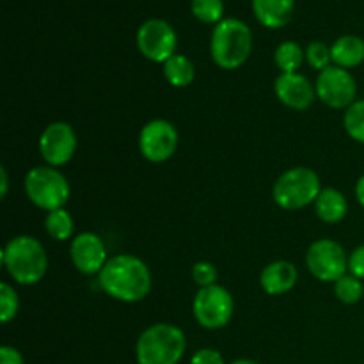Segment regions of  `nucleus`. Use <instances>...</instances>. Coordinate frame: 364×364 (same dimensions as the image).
<instances>
[{
	"label": "nucleus",
	"instance_id": "3",
	"mask_svg": "<svg viewBox=\"0 0 364 364\" xmlns=\"http://www.w3.org/2000/svg\"><path fill=\"white\" fill-rule=\"evenodd\" d=\"M187 350V338L178 326L155 323L142 331L135 345L139 364H178Z\"/></svg>",
	"mask_w": 364,
	"mask_h": 364
},
{
	"label": "nucleus",
	"instance_id": "18",
	"mask_svg": "<svg viewBox=\"0 0 364 364\" xmlns=\"http://www.w3.org/2000/svg\"><path fill=\"white\" fill-rule=\"evenodd\" d=\"M331 57L334 66L345 70L359 66L364 63V41L359 36H341L331 46Z\"/></svg>",
	"mask_w": 364,
	"mask_h": 364
},
{
	"label": "nucleus",
	"instance_id": "20",
	"mask_svg": "<svg viewBox=\"0 0 364 364\" xmlns=\"http://www.w3.org/2000/svg\"><path fill=\"white\" fill-rule=\"evenodd\" d=\"M304 59L306 52L295 41L281 43L276 48V53H274V60H276V66L279 68L281 73H297Z\"/></svg>",
	"mask_w": 364,
	"mask_h": 364
},
{
	"label": "nucleus",
	"instance_id": "9",
	"mask_svg": "<svg viewBox=\"0 0 364 364\" xmlns=\"http://www.w3.org/2000/svg\"><path fill=\"white\" fill-rule=\"evenodd\" d=\"M316 98L331 109H348L358 96L354 75L340 66H329L316 77Z\"/></svg>",
	"mask_w": 364,
	"mask_h": 364
},
{
	"label": "nucleus",
	"instance_id": "2",
	"mask_svg": "<svg viewBox=\"0 0 364 364\" xmlns=\"http://www.w3.org/2000/svg\"><path fill=\"white\" fill-rule=\"evenodd\" d=\"M2 263L9 276L23 287L38 284L48 269L45 247L41 242L28 235L14 237L4 245Z\"/></svg>",
	"mask_w": 364,
	"mask_h": 364
},
{
	"label": "nucleus",
	"instance_id": "14",
	"mask_svg": "<svg viewBox=\"0 0 364 364\" xmlns=\"http://www.w3.org/2000/svg\"><path fill=\"white\" fill-rule=\"evenodd\" d=\"M277 100L288 109L308 110L316 98L315 85L308 77L297 73H281L274 84Z\"/></svg>",
	"mask_w": 364,
	"mask_h": 364
},
{
	"label": "nucleus",
	"instance_id": "25",
	"mask_svg": "<svg viewBox=\"0 0 364 364\" xmlns=\"http://www.w3.org/2000/svg\"><path fill=\"white\" fill-rule=\"evenodd\" d=\"M18 308H20V301H18L16 290L7 283L0 284V320L2 323H9L18 315Z\"/></svg>",
	"mask_w": 364,
	"mask_h": 364
},
{
	"label": "nucleus",
	"instance_id": "4",
	"mask_svg": "<svg viewBox=\"0 0 364 364\" xmlns=\"http://www.w3.org/2000/svg\"><path fill=\"white\" fill-rule=\"evenodd\" d=\"M252 50L251 28L237 18H224L213 27L210 53L223 70H238Z\"/></svg>",
	"mask_w": 364,
	"mask_h": 364
},
{
	"label": "nucleus",
	"instance_id": "27",
	"mask_svg": "<svg viewBox=\"0 0 364 364\" xmlns=\"http://www.w3.org/2000/svg\"><path fill=\"white\" fill-rule=\"evenodd\" d=\"M192 279L199 288L212 287L217 284V269L210 262H198L192 267Z\"/></svg>",
	"mask_w": 364,
	"mask_h": 364
},
{
	"label": "nucleus",
	"instance_id": "29",
	"mask_svg": "<svg viewBox=\"0 0 364 364\" xmlns=\"http://www.w3.org/2000/svg\"><path fill=\"white\" fill-rule=\"evenodd\" d=\"M191 364H226L224 363L223 354L213 348H201L192 355Z\"/></svg>",
	"mask_w": 364,
	"mask_h": 364
},
{
	"label": "nucleus",
	"instance_id": "26",
	"mask_svg": "<svg viewBox=\"0 0 364 364\" xmlns=\"http://www.w3.org/2000/svg\"><path fill=\"white\" fill-rule=\"evenodd\" d=\"M306 60L315 70H326V68H329L331 60H333V57H331V46H327L322 41L309 43L308 48H306Z\"/></svg>",
	"mask_w": 364,
	"mask_h": 364
},
{
	"label": "nucleus",
	"instance_id": "30",
	"mask_svg": "<svg viewBox=\"0 0 364 364\" xmlns=\"http://www.w3.org/2000/svg\"><path fill=\"white\" fill-rule=\"evenodd\" d=\"M0 364H23V358L14 347L4 345L0 348Z\"/></svg>",
	"mask_w": 364,
	"mask_h": 364
},
{
	"label": "nucleus",
	"instance_id": "1",
	"mask_svg": "<svg viewBox=\"0 0 364 364\" xmlns=\"http://www.w3.org/2000/svg\"><path fill=\"white\" fill-rule=\"evenodd\" d=\"M98 283L114 301L134 304L151 291V272L137 256L117 255L105 263L98 274Z\"/></svg>",
	"mask_w": 364,
	"mask_h": 364
},
{
	"label": "nucleus",
	"instance_id": "32",
	"mask_svg": "<svg viewBox=\"0 0 364 364\" xmlns=\"http://www.w3.org/2000/svg\"><path fill=\"white\" fill-rule=\"evenodd\" d=\"M0 176H2V192H0V194H2V198H6L7 196V188H9V180H7V169L6 167H0Z\"/></svg>",
	"mask_w": 364,
	"mask_h": 364
},
{
	"label": "nucleus",
	"instance_id": "13",
	"mask_svg": "<svg viewBox=\"0 0 364 364\" xmlns=\"http://www.w3.org/2000/svg\"><path fill=\"white\" fill-rule=\"evenodd\" d=\"M70 256L75 269L80 274H85V276L100 274L103 267H105V263L109 262L105 244H103V240L98 235L91 233V231L77 235L71 240Z\"/></svg>",
	"mask_w": 364,
	"mask_h": 364
},
{
	"label": "nucleus",
	"instance_id": "5",
	"mask_svg": "<svg viewBox=\"0 0 364 364\" xmlns=\"http://www.w3.org/2000/svg\"><path fill=\"white\" fill-rule=\"evenodd\" d=\"M322 192L318 174L309 167H294L277 178L272 188V198L279 208L294 212L315 205Z\"/></svg>",
	"mask_w": 364,
	"mask_h": 364
},
{
	"label": "nucleus",
	"instance_id": "7",
	"mask_svg": "<svg viewBox=\"0 0 364 364\" xmlns=\"http://www.w3.org/2000/svg\"><path fill=\"white\" fill-rule=\"evenodd\" d=\"M235 311V302L230 291L220 284L199 288L192 302L196 322L208 331L223 329L230 323Z\"/></svg>",
	"mask_w": 364,
	"mask_h": 364
},
{
	"label": "nucleus",
	"instance_id": "24",
	"mask_svg": "<svg viewBox=\"0 0 364 364\" xmlns=\"http://www.w3.org/2000/svg\"><path fill=\"white\" fill-rule=\"evenodd\" d=\"M192 14L203 23L217 25L224 20V2L223 0H192Z\"/></svg>",
	"mask_w": 364,
	"mask_h": 364
},
{
	"label": "nucleus",
	"instance_id": "28",
	"mask_svg": "<svg viewBox=\"0 0 364 364\" xmlns=\"http://www.w3.org/2000/svg\"><path fill=\"white\" fill-rule=\"evenodd\" d=\"M348 272L359 279H364V244L355 247L348 256Z\"/></svg>",
	"mask_w": 364,
	"mask_h": 364
},
{
	"label": "nucleus",
	"instance_id": "10",
	"mask_svg": "<svg viewBox=\"0 0 364 364\" xmlns=\"http://www.w3.org/2000/svg\"><path fill=\"white\" fill-rule=\"evenodd\" d=\"M137 48L142 55L151 63H166L176 55L178 38L171 23L160 18H151L144 21L137 31Z\"/></svg>",
	"mask_w": 364,
	"mask_h": 364
},
{
	"label": "nucleus",
	"instance_id": "21",
	"mask_svg": "<svg viewBox=\"0 0 364 364\" xmlns=\"http://www.w3.org/2000/svg\"><path fill=\"white\" fill-rule=\"evenodd\" d=\"M45 230L53 240L57 242L70 240L75 230L73 217H71V213L64 208L48 212L45 217Z\"/></svg>",
	"mask_w": 364,
	"mask_h": 364
},
{
	"label": "nucleus",
	"instance_id": "17",
	"mask_svg": "<svg viewBox=\"0 0 364 364\" xmlns=\"http://www.w3.org/2000/svg\"><path fill=\"white\" fill-rule=\"evenodd\" d=\"M315 212L322 223L336 224L345 219L348 212L347 198L336 188H322L315 201Z\"/></svg>",
	"mask_w": 364,
	"mask_h": 364
},
{
	"label": "nucleus",
	"instance_id": "33",
	"mask_svg": "<svg viewBox=\"0 0 364 364\" xmlns=\"http://www.w3.org/2000/svg\"><path fill=\"white\" fill-rule=\"evenodd\" d=\"M231 364H258V363L251 361V359H237V361H233Z\"/></svg>",
	"mask_w": 364,
	"mask_h": 364
},
{
	"label": "nucleus",
	"instance_id": "31",
	"mask_svg": "<svg viewBox=\"0 0 364 364\" xmlns=\"http://www.w3.org/2000/svg\"><path fill=\"white\" fill-rule=\"evenodd\" d=\"M355 198H358L359 205L364 208V174L359 178L358 183H355Z\"/></svg>",
	"mask_w": 364,
	"mask_h": 364
},
{
	"label": "nucleus",
	"instance_id": "6",
	"mask_svg": "<svg viewBox=\"0 0 364 364\" xmlns=\"http://www.w3.org/2000/svg\"><path fill=\"white\" fill-rule=\"evenodd\" d=\"M27 198L45 212L64 208L71 194L66 176L57 167L38 166L25 176Z\"/></svg>",
	"mask_w": 364,
	"mask_h": 364
},
{
	"label": "nucleus",
	"instance_id": "11",
	"mask_svg": "<svg viewBox=\"0 0 364 364\" xmlns=\"http://www.w3.org/2000/svg\"><path fill=\"white\" fill-rule=\"evenodd\" d=\"M178 148V132L166 119H153L144 124L139 135V149L148 162L162 164L174 155Z\"/></svg>",
	"mask_w": 364,
	"mask_h": 364
},
{
	"label": "nucleus",
	"instance_id": "19",
	"mask_svg": "<svg viewBox=\"0 0 364 364\" xmlns=\"http://www.w3.org/2000/svg\"><path fill=\"white\" fill-rule=\"evenodd\" d=\"M164 77L173 87H188L196 78V68L185 55H173L164 63Z\"/></svg>",
	"mask_w": 364,
	"mask_h": 364
},
{
	"label": "nucleus",
	"instance_id": "16",
	"mask_svg": "<svg viewBox=\"0 0 364 364\" xmlns=\"http://www.w3.org/2000/svg\"><path fill=\"white\" fill-rule=\"evenodd\" d=\"M295 0H252L255 16L263 27L281 28L291 20Z\"/></svg>",
	"mask_w": 364,
	"mask_h": 364
},
{
	"label": "nucleus",
	"instance_id": "22",
	"mask_svg": "<svg viewBox=\"0 0 364 364\" xmlns=\"http://www.w3.org/2000/svg\"><path fill=\"white\" fill-rule=\"evenodd\" d=\"M364 287L363 279L352 276V274H345L343 277L334 283V295L338 297V301H341L343 304H355L363 299Z\"/></svg>",
	"mask_w": 364,
	"mask_h": 364
},
{
	"label": "nucleus",
	"instance_id": "12",
	"mask_svg": "<svg viewBox=\"0 0 364 364\" xmlns=\"http://www.w3.org/2000/svg\"><path fill=\"white\" fill-rule=\"evenodd\" d=\"M77 149V135L71 124L64 121L50 123L39 137V153L52 167H60L70 162Z\"/></svg>",
	"mask_w": 364,
	"mask_h": 364
},
{
	"label": "nucleus",
	"instance_id": "8",
	"mask_svg": "<svg viewBox=\"0 0 364 364\" xmlns=\"http://www.w3.org/2000/svg\"><path fill=\"white\" fill-rule=\"evenodd\" d=\"M306 267L323 283H336L348 270V258L341 244L331 238H320L306 252Z\"/></svg>",
	"mask_w": 364,
	"mask_h": 364
},
{
	"label": "nucleus",
	"instance_id": "15",
	"mask_svg": "<svg viewBox=\"0 0 364 364\" xmlns=\"http://www.w3.org/2000/svg\"><path fill=\"white\" fill-rule=\"evenodd\" d=\"M299 272L297 267L290 262H279L269 263L265 269L262 270L259 276V284H262L263 291L269 295H283L290 291L291 288L297 284Z\"/></svg>",
	"mask_w": 364,
	"mask_h": 364
},
{
	"label": "nucleus",
	"instance_id": "23",
	"mask_svg": "<svg viewBox=\"0 0 364 364\" xmlns=\"http://www.w3.org/2000/svg\"><path fill=\"white\" fill-rule=\"evenodd\" d=\"M343 127L348 137L364 144V100H358L345 110Z\"/></svg>",
	"mask_w": 364,
	"mask_h": 364
}]
</instances>
